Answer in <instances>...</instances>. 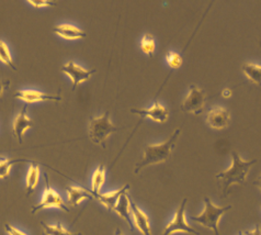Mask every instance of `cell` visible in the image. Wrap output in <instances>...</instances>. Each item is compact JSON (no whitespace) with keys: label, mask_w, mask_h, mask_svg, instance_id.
Masks as SVG:
<instances>
[{"label":"cell","mask_w":261,"mask_h":235,"mask_svg":"<svg viewBox=\"0 0 261 235\" xmlns=\"http://www.w3.org/2000/svg\"><path fill=\"white\" fill-rule=\"evenodd\" d=\"M231 166L226 171L217 174L215 177L220 179L223 183V192L227 194L231 186L242 185L248 177L251 167L257 163V159L253 160H243L241 155L235 151L231 152Z\"/></svg>","instance_id":"obj_1"},{"label":"cell","mask_w":261,"mask_h":235,"mask_svg":"<svg viewBox=\"0 0 261 235\" xmlns=\"http://www.w3.org/2000/svg\"><path fill=\"white\" fill-rule=\"evenodd\" d=\"M180 134V130L177 129L173 134L170 136L169 139L162 144H150L147 145L144 150V156L140 163L136 164L135 167V174H139L143 168L150 165L162 164L168 160L171 156L172 151L175 149L177 139Z\"/></svg>","instance_id":"obj_2"},{"label":"cell","mask_w":261,"mask_h":235,"mask_svg":"<svg viewBox=\"0 0 261 235\" xmlns=\"http://www.w3.org/2000/svg\"><path fill=\"white\" fill-rule=\"evenodd\" d=\"M203 200H204L205 208L199 216L192 218L193 221L207 227L208 230L214 232L215 235H220V232H219L220 220L233 207H231V205H226V207H217V205H215L207 197H204V199Z\"/></svg>","instance_id":"obj_3"},{"label":"cell","mask_w":261,"mask_h":235,"mask_svg":"<svg viewBox=\"0 0 261 235\" xmlns=\"http://www.w3.org/2000/svg\"><path fill=\"white\" fill-rule=\"evenodd\" d=\"M118 128L113 126L110 119V111L101 116H92L89 121V137L91 141L105 148V143L111 134L115 133Z\"/></svg>","instance_id":"obj_4"},{"label":"cell","mask_w":261,"mask_h":235,"mask_svg":"<svg viewBox=\"0 0 261 235\" xmlns=\"http://www.w3.org/2000/svg\"><path fill=\"white\" fill-rule=\"evenodd\" d=\"M206 100L205 91L201 89L198 86H190L189 92H188L186 99L181 105V110L186 113H191L199 115L204 109Z\"/></svg>","instance_id":"obj_5"},{"label":"cell","mask_w":261,"mask_h":235,"mask_svg":"<svg viewBox=\"0 0 261 235\" xmlns=\"http://www.w3.org/2000/svg\"><path fill=\"white\" fill-rule=\"evenodd\" d=\"M45 183H46V188L44 190V194H43V198L39 204H36L35 207H32V214L35 215L40 212L41 210H44L47 208H59L65 212H69L67 205L65 204L63 198L59 195V193H56L55 190L50 187L48 177L45 175Z\"/></svg>","instance_id":"obj_6"},{"label":"cell","mask_w":261,"mask_h":235,"mask_svg":"<svg viewBox=\"0 0 261 235\" xmlns=\"http://www.w3.org/2000/svg\"><path fill=\"white\" fill-rule=\"evenodd\" d=\"M188 199H184L182 203L180 204L179 209H177L175 217H173L172 221L166 225L165 230L162 235H171L177 232H184V233H189L192 235H200L198 231H195L193 227H191L187 222L186 219V205H187Z\"/></svg>","instance_id":"obj_7"},{"label":"cell","mask_w":261,"mask_h":235,"mask_svg":"<svg viewBox=\"0 0 261 235\" xmlns=\"http://www.w3.org/2000/svg\"><path fill=\"white\" fill-rule=\"evenodd\" d=\"M62 72L65 73L72 82L71 90H75L78 85L89 80L91 75L96 73V69H85L81 65L76 64L74 61H69L62 67Z\"/></svg>","instance_id":"obj_8"},{"label":"cell","mask_w":261,"mask_h":235,"mask_svg":"<svg viewBox=\"0 0 261 235\" xmlns=\"http://www.w3.org/2000/svg\"><path fill=\"white\" fill-rule=\"evenodd\" d=\"M14 98L23 100L28 104H34L39 101H61L62 97L60 95H52L46 92H41L33 89H22L14 92Z\"/></svg>","instance_id":"obj_9"},{"label":"cell","mask_w":261,"mask_h":235,"mask_svg":"<svg viewBox=\"0 0 261 235\" xmlns=\"http://www.w3.org/2000/svg\"><path fill=\"white\" fill-rule=\"evenodd\" d=\"M230 114L226 109L216 107L210 110L206 114V123L210 128L215 130H223L229 126Z\"/></svg>","instance_id":"obj_10"},{"label":"cell","mask_w":261,"mask_h":235,"mask_svg":"<svg viewBox=\"0 0 261 235\" xmlns=\"http://www.w3.org/2000/svg\"><path fill=\"white\" fill-rule=\"evenodd\" d=\"M130 112L141 116L149 118V119L158 123H165L169 118L168 110H167L162 104H159L158 101H155V104L149 109H130Z\"/></svg>","instance_id":"obj_11"},{"label":"cell","mask_w":261,"mask_h":235,"mask_svg":"<svg viewBox=\"0 0 261 235\" xmlns=\"http://www.w3.org/2000/svg\"><path fill=\"white\" fill-rule=\"evenodd\" d=\"M27 109H28V105H25L22 109H21V111L16 116V119L13 120V123H12V133L14 137L18 139V142L20 144L22 143V138L25 131H28L29 129H31L33 127V121L28 116Z\"/></svg>","instance_id":"obj_12"},{"label":"cell","mask_w":261,"mask_h":235,"mask_svg":"<svg viewBox=\"0 0 261 235\" xmlns=\"http://www.w3.org/2000/svg\"><path fill=\"white\" fill-rule=\"evenodd\" d=\"M129 209L134 226L139 229L143 235H153L150 230V223L147 215L137 205L135 202L129 199Z\"/></svg>","instance_id":"obj_13"},{"label":"cell","mask_w":261,"mask_h":235,"mask_svg":"<svg viewBox=\"0 0 261 235\" xmlns=\"http://www.w3.org/2000/svg\"><path fill=\"white\" fill-rule=\"evenodd\" d=\"M129 189V185H125L123 186L122 188H120L117 192H112V193H109V194H93L91 193L90 190V194L93 197V199L98 200L101 204L105 205V207L109 210V211H113V208L115 207V204H117L119 198L122 194L127 193V190Z\"/></svg>","instance_id":"obj_14"},{"label":"cell","mask_w":261,"mask_h":235,"mask_svg":"<svg viewBox=\"0 0 261 235\" xmlns=\"http://www.w3.org/2000/svg\"><path fill=\"white\" fill-rule=\"evenodd\" d=\"M113 211L115 214H118L129 226L130 231H134V223L132 220V215H130V209H129V198L127 196V193L122 194L119 198V200L113 208Z\"/></svg>","instance_id":"obj_15"},{"label":"cell","mask_w":261,"mask_h":235,"mask_svg":"<svg viewBox=\"0 0 261 235\" xmlns=\"http://www.w3.org/2000/svg\"><path fill=\"white\" fill-rule=\"evenodd\" d=\"M53 32L65 40H79L86 38V32L72 25H60L53 29Z\"/></svg>","instance_id":"obj_16"},{"label":"cell","mask_w":261,"mask_h":235,"mask_svg":"<svg viewBox=\"0 0 261 235\" xmlns=\"http://www.w3.org/2000/svg\"><path fill=\"white\" fill-rule=\"evenodd\" d=\"M66 193L68 196V201L72 207H77L85 199H93L89 190L81 186H69L66 188Z\"/></svg>","instance_id":"obj_17"},{"label":"cell","mask_w":261,"mask_h":235,"mask_svg":"<svg viewBox=\"0 0 261 235\" xmlns=\"http://www.w3.org/2000/svg\"><path fill=\"white\" fill-rule=\"evenodd\" d=\"M39 179H40V166L31 161L30 167H29V171H28V175H27V185H25L27 197L31 196L33 194L36 186H38L39 183Z\"/></svg>","instance_id":"obj_18"},{"label":"cell","mask_w":261,"mask_h":235,"mask_svg":"<svg viewBox=\"0 0 261 235\" xmlns=\"http://www.w3.org/2000/svg\"><path fill=\"white\" fill-rule=\"evenodd\" d=\"M106 166L103 164H100L96 172L93 173L91 178V189L90 192L93 194H100L101 189H102L105 182H106Z\"/></svg>","instance_id":"obj_19"},{"label":"cell","mask_w":261,"mask_h":235,"mask_svg":"<svg viewBox=\"0 0 261 235\" xmlns=\"http://www.w3.org/2000/svg\"><path fill=\"white\" fill-rule=\"evenodd\" d=\"M43 234L44 235H83L82 233H71L67 231L62 225L61 222H57L56 224H47L45 222H41Z\"/></svg>","instance_id":"obj_20"},{"label":"cell","mask_w":261,"mask_h":235,"mask_svg":"<svg viewBox=\"0 0 261 235\" xmlns=\"http://www.w3.org/2000/svg\"><path fill=\"white\" fill-rule=\"evenodd\" d=\"M243 72L251 83L253 84H260L261 80V67L260 65L246 63L243 66Z\"/></svg>","instance_id":"obj_21"},{"label":"cell","mask_w":261,"mask_h":235,"mask_svg":"<svg viewBox=\"0 0 261 235\" xmlns=\"http://www.w3.org/2000/svg\"><path fill=\"white\" fill-rule=\"evenodd\" d=\"M18 163H31L28 159H11V158H4L0 160V179H6L10 174V170L14 164Z\"/></svg>","instance_id":"obj_22"},{"label":"cell","mask_w":261,"mask_h":235,"mask_svg":"<svg viewBox=\"0 0 261 235\" xmlns=\"http://www.w3.org/2000/svg\"><path fill=\"white\" fill-rule=\"evenodd\" d=\"M141 49L147 56L149 57L153 56L156 51V43H155L154 36L150 34H144L141 41Z\"/></svg>","instance_id":"obj_23"},{"label":"cell","mask_w":261,"mask_h":235,"mask_svg":"<svg viewBox=\"0 0 261 235\" xmlns=\"http://www.w3.org/2000/svg\"><path fill=\"white\" fill-rule=\"evenodd\" d=\"M0 62L4 63L6 66H8V67H10L12 70L17 72V67L16 65L13 64L9 48L2 40H0Z\"/></svg>","instance_id":"obj_24"},{"label":"cell","mask_w":261,"mask_h":235,"mask_svg":"<svg viewBox=\"0 0 261 235\" xmlns=\"http://www.w3.org/2000/svg\"><path fill=\"white\" fill-rule=\"evenodd\" d=\"M166 62L171 69H178L181 67V65H182L184 58L179 53L169 52L168 55L166 56Z\"/></svg>","instance_id":"obj_25"},{"label":"cell","mask_w":261,"mask_h":235,"mask_svg":"<svg viewBox=\"0 0 261 235\" xmlns=\"http://www.w3.org/2000/svg\"><path fill=\"white\" fill-rule=\"evenodd\" d=\"M28 4L32 5L34 8H45V7H50L54 6L55 3L54 2H47V0H29Z\"/></svg>","instance_id":"obj_26"},{"label":"cell","mask_w":261,"mask_h":235,"mask_svg":"<svg viewBox=\"0 0 261 235\" xmlns=\"http://www.w3.org/2000/svg\"><path fill=\"white\" fill-rule=\"evenodd\" d=\"M5 231L7 232V234H8V235H28L24 232L20 231L19 229H17V227L12 226L9 223H6L5 224Z\"/></svg>","instance_id":"obj_27"},{"label":"cell","mask_w":261,"mask_h":235,"mask_svg":"<svg viewBox=\"0 0 261 235\" xmlns=\"http://www.w3.org/2000/svg\"><path fill=\"white\" fill-rule=\"evenodd\" d=\"M10 86V82L9 80H4V79H0V99L3 98L4 96V91L5 89H7Z\"/></svg>","instance_id":"obj_28"},{"label":"cell","mask_w":261,"mask_h":235,"mask_svg":"<svg viewBox=\"0 0 261 235\" xmlns=\"http://www.w3.org/2000/svg\"><path fill=\"white\" fill-rule=\"evenodd\" d=\"M244 235H261L259 225H257L256 227H253V229H252V230H250V231H247V232H246Z\"/></svg>","instance_id":"obj_29"},{"label":"cell","mask_w":261,"mask_h":235,"mask_svg":"<svg viewBox=\"0 0 261 235\" xmlns=\"http://www.w3.org/2000/svg\"><path fill=\"white\" fill-rule=\"evenodd\" d=\"M231 95H233V91H231V89H229V88H225V89H223L222 91V96L224 98H230Z\"/></svg>","instance_id":"obj_30"},{"label":"cell","mask_w":261,"mask_h":235,"mask_svg":"<svg viewBox=\"0 0 261 235\" xmlns=\"http://www.w3.org/2000/svg\"><path fill=\"white\" fill-rule=\"evenodd\" d=\"M115 235H124V233H123L120 229H117V231H115Z\"/></svg>","instance_id":"obj_31"},{"label":"cell","mask_w":261,"mask_h":235,"mask_svg":"<svg viewBox=\"0 0 261 235\" xmlns=\"http://www.w3.org/2000/svg\"><path fill=\"white\" fill-rule=\"evenodd\" d=\"M238 235H244V233H243V232H239V233H238Z\"/></svg>","instance_id":"obj_32"}]
</instances>
